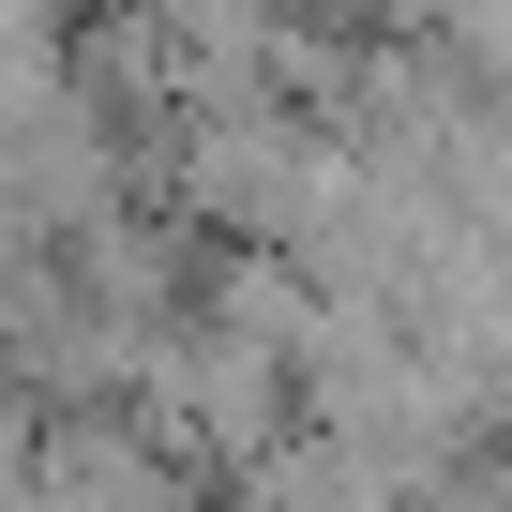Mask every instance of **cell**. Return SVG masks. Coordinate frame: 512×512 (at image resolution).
Segmentation results:
<instances>
[{
    "label": "cell",
    "instance_id": "1",
    "mask_svg": "<svg viewBox=\"0 0 512 512\" xmlns=\"http://www.w3.org/2000/svg\"><path fill=\"white\" fill-rule=\"evenodd\" d=\"M467 61H497V76H512V16H482V31H467Z\"/></svg>",
    "mask_w": 512,
    "mask_h": 512
}]
</instances>
